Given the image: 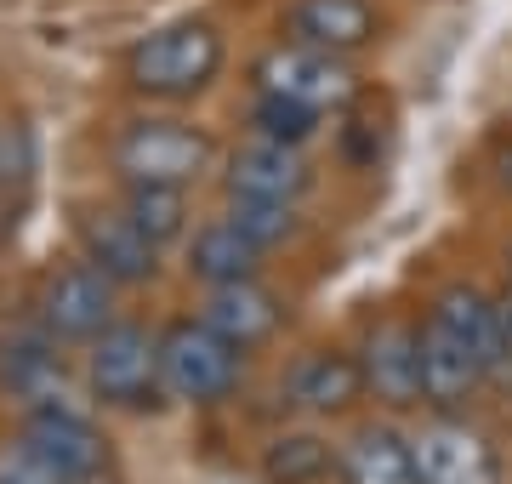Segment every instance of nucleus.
I'll list each match as a JSON object with an SVG mask.
<instances>
[{"label": "nucleus", "mask_w": 512, "mask_h": 484, "mask_svg": "<svg viewBox=\"0 0 512 484\" xmlns=\"http://www.w3.org/2000/svg\"><path fill=\"white\" fill-rule=\"evenodd\" d=\"M285 393H291V405L302 410H348L359 393H365V371H359V359L353 354H336V348H319V354L296 359L291 376H285Z\"/></svg>", "instance_id": "obj_15"}, {"label": "nucleus", "mask_w": 512, "mask_h": 484, "mask_svg": "<svg viewBox=\"0 0 512 484\" xmlns=\"http://www.w3.org/2000/svg\"><path fill=\"white\" fill-rule=\"evenodd\" d=\"M359 371H365V393H376L382 405L404 410L421 399V331L404 325V319H387L376 325L359 354Z\"/></svg>", "instance_id": "obj_10"}, {"label": "nucleus", "mask_w": 512, "mask_h": 484, "mask_svg": "<svg viewBox=\"0 0 512 484\" xmlns=\"http://www.w3.org/2000/svg\"><path fill=\"white\" fill-rule=\"evenodd\" d=\"M74 234H80L86 262L103 268L114 285H143V280H154V268H160V245L131 223L126 205H120V211H109V205H86L80 223H74Z\"/></svg>", "instance_id": "obj_8"}, {"label": "nucleus", "mask_w": 512, "mask_h": 484, "mask_svg": "<svg viewBox=\"0 0 512 484\" xmlns=\"http://www.w3.org/2000/svg\"><path fill=\"white\" fill-rule=\"evenodd\" d=\"M256 92L325 114V109H342L353 97V69L342 52H319L308 40H285V46L256 57Z\"/></svg>", "instance_id": "obj_5"}, {"label": "nucleus", "mask_w": 512, "mask_h": 484, "mask_svg": "<svg viewBox=\"0 0 512 484\" xmlns=\"http://www.w3.org/2000/svg\"><path fill=\"white\" fill-rule=\"evenodd\" d=\"M200 319L222 336V342H234L239 354H251V348H262V342L279 331V302L256 280H234V285H211Z\"/></svg>", "instance_id": "obj_14"}, {"label": "nucleus", "mask_w": 512, "mask_h": 484, "mask_svg": "<svg viewBox=\"0 0 512 484\" xmlns=\"http://www.w3.org/2000/svg\"><path fill=\"white\" fill-rule=\"evenodd\" d=\"M285 23H291V40H308L319 52H342V57L370 46L376 29H382L370 0H296Z\"/></svg>", "instance_id": "obj_12"}, {"label": "nucleus", "mask_w": 512, "mask_h": 484, "mask_svg": "<svg viewBox=\"0 0 512 484\" xmlns=\"http://www.w3.org/2000/svg\"><path fill=\"white\" fill-rule=\"evenodd\" d=\"M478 382H484V365L461 348L456 336H444L439 325H421V399L461 405Z\"/></svg>", "instance_id": "obj_16"}, {"label": "nucleus", "mask_w": 512, "mask_h": 484, "mask_svg": "<svg viewBox=\"0 0 512 484\" xmlns=\"http://www.w3.org/2000/svg\"><path fill=\"white\" fill-rule=\"evenodd\" d=\"M348 484H421L416 479V450L393 428H359L353 445L342 450Z\"/></svg>", "instance_id": "obj_18"}, {"label": "nucleus", "mask_w": 512, "mask_h": 484, "mask_svg": "<svg viewBox=\"0 0 512 484\" xmlns=\"http://www.w3.org/2000/svg\"><path fill=\"white\" fill-rule=\"evenodd\" d=\"M228 223H234L256 251H268V245H285L296 234V211L285 200H228Z\"/></svg>", "instance_id": "obj_21"}, {"label": "nucleus", "mask_w": 512, "mask_h": 484, "mask_svg": "<svg viewBox=\"0 0 512 484\" xmlns=\"http://www.w3.org/2000/svg\"><path fill=\"white\" fill-rule=\"evenodd\" d=\"M211 137L188 120H131L114 137V171L126 183H171L188 188L211 166Z\"/></svg>", "instance_id": "obj_3"}, {"label": "nucleus", "mask_w": 512, "mask_h": 484, "mask_svg": "<svg viewBox=\"0 0 512 484\" xmlns=\"http://www.w3.org/2000/svg\"><path fill=\"white\" fill-rule=\"evenodd\" d=\"M239 354L234 342H222L205 319H171L160 331V376L171 399L188 405H217L239 388Z\"/></svg>", "instance_id": "obj_2"}, {"label": "nucleus", "mask_w": 512, "mask_h": 484, "mask_svg": "<svg viewBox=\"0 0 512 484\" xmlns=\"http://www.w3.org/2000/svg\"><path fill=\"white\" fill-rule=\"evenodd\" d=\"M256 262H262V251H256L245 234H239L228 217L211 228H200L194 234V245H188V274L205 285H234V280H256Z\"/></svg>", "instance_id": "obj_19"}, {"label": "nucleus", "mask_w": 512, "mask_h": 484, "mask_svg": "<svg viewBox=\"0 0 512 484\" xmlns=\"http://www.w3.org/2000/svg\"><path fill=\"white\" fill-rule=\"evenodd\" d=\"M0 382L18 393V399H29V410L57 405V388H63V354H57V342L46 331L6 342V354H0Z\"/></svg>", "instance_id": "obj_17"}, {"label": "nucleus", "mask_w": 512, "mask_h": 484, "mask_svg": "<svg viewBox=\"0 0 512 484\" xmlns=\"http://www.w3.org/2000/svg\"><path fill=\"white\" fill-rule=\"evenodd\" d=\"M114 291L120 285L92 262H63L40 285V331L52 342H97L114 325Z\"/></svg>", "instance_id": "obj_6"}, {"label": "nucleus", "mask_w": 512, "mask_h": 484, "mask_svg": "<svg viewBox=\"0 0 512 484\" xmlns=\"http://www.w3.org/2000/svg\"><path fill=\"white\" fill-rule=\"evenodd\" d=\"M319 114L302 109V103H285V97H256V137H274V143H308Z\"/></svg>", "instance_id": "obj_24"}, {"label": "nucleus", "mask_w": 512, "mask_h": 484, "mask_svg": "<svg viewBox=\"0 0 512 484\" xmlns=\"http://www.w3.org/2000/svg\"><path fill=\"white\" fill-rule=\"evenodd\" d=\"M421 484H501V462L467 422H433L410 439Z\"/></svg>", "instance_id": "obj_9"}, {"label": "nucleus", "mask_w": 512, "mask_h": 484, "mask_svg": "<svg viewBox=\"0 0 512 484\" xmlns=\"http://www.w3.org/2000/svg\"><path fill=\"white\" fill-rule=\"evenodd\" d=\"M325 467H330V450L319 445V439H308V433L279 439V445L268 450V479L274 484H302V479H313V473H325Z\"/></svg>", "instance_id": "obj_23"}, {"label": "nucleus", "mask_w": 512, "mask_h": 484, "mask_svg": "<svg viewBox=\"0 0 512 484\" xmlns=\"http://www.w3.org/2000/svg\"><path fill=\"white\" fill-rule=\"evenodd\" d=\"M23 439L52 456V467L69 484H103L109 479V439L69 405H35L23 422Z\"/></svg>", "instance_id": "obj_7"}, {"label": "nucleus", "mask_w": 512, "mask_h": 484, "mask_svg": "<svg viewBox=\"0 0 512 484\" xmlns=\"http://www.w3.org/2000/svg\"><path fill=\"white\" fill-rule=\"evenodd\" d=\"M302 188H308V160H302L296 143L256 137V143L234 149V160H228V200H285V205H296Z\"/></svg>", "instance_id": "obj_11"}, {"label": "nucleus", "mask_w": 512, "mask_h": 484, "mask_svg": "<svg viewBox=\"0 0 512 484\" xmlns=\"http://www.w3.org/2000/svg\"><path fill=\"white\" fill-rule=\"evenodd\" d=\"M427 325H439L444 336H456L461 348L484 365V376L501 371V302H490L484 291H473V285H450V291L433 302Z\"/></svg>", "instance_id": "obj_13"}, {"label": "nucleus", "mask_w": 512, "mask_h": 484, "mask_svg": "<svg viewBox=\"0 0 512 484\" xmlns=\"http://www.w3.org/2000/svg\"><path fill=\"white\" fill-rule=\"evenodd\" d=\"M126 217L154 245H171L188 228V188L171 183H126Z\"/></svg>", "instance_id": "obj_20"}, {"label": "nucleus", "mask_w": 512, "mask_h": 484, "mask_svg": "<svg viewBox=\"0 0 512 484\" xmlns=\"http://www.w3.org/2000/svg\"><path fill=\"white\" fill-rule=\"evenodd\" d=\"M222 57H228V46H222L217 23L177 18L165 29H154V35H143L126 52V80H131V92H143V97L188 103V97H200L222 75Z\"/></svg>", "instance_id": "obj_1"}, {"label": "nucleus", "mask_w": 512, "mask_h": 484, "mask_svg": "<svg viewBox=\"0 0 512 484\" xmlns=\"http://www.w3.org/2000/svg\"><path fill=\"white\" fill-rule=\"evenodd\" d=\"M35 183V131L23 120H0V194L18 200Z\"/></svg>", "instance_id": "obj_22"}, {"label": "nucleus", "mask_w": 512, "mask_h": 484, "mask_svg": "<svg viewBox=\"0 0 512 484\" xmlns=\"http://www.w3.org/2000/svg\"><path fill=\"white\" fill-rule=\"evenodd\" d=\"M92 393L109 410H154L165 399L160 376V336H148L143 325H109L92 342Z\"/></svg>", "instance_id": "obj_4"}, {"label": "nucleus", "mask_w": 512, "mask_h": 484, "mask_svg": "<svg viewBox=\"0 0 512 484\" xmlns=\"http://www.w3.org/2000/svg\"><path fill=\"white\" fill-rule=\"evenodd\" d=\"M0 484H69V479L29 439H12V445H0Z\"/></svg>", "instance_id": "obj_25"}, {"label": "nucleus", "mask_w": 512, "mask_h": 484, "mask_svg": "<svg viewBox=\"0 0 512 484\" xmlns=\"http://www.w3.org/2000/svg\"><path fill=\"white\" fill-rule=\"evenodd\" d=\"M12 234H18V200H6V194H0V251L12 245Z\"/></svg>", "instance_id": "obj_26"}]
</instances>
